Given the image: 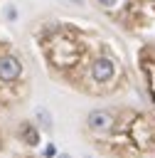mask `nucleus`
<instances>
[{
    "label": "nucleus",
    "instance_id": "0eeeda50",
    "mask_svg": "<svg viewBox=\"0 0 155 158\" xmlns=\"http://www.w3.org/2000/svg\"><path fill=\"white\" fill-rule=\"evenodd\" d=\"M57 158H71V156H69V153H59Z\"/></svg>",
    "mask_w": 155,
    "mask_h": 158
},
{
    "label": "nucleus",
    "instance_id": "20e7f679",
    "mask_svg": "<svg viewBox=\"0 0 155 158\" xmlns=\"http://www.w3.org/2000/svg\"><path fill=\"white\" fill-rule=\"evenodd\" d=\"M20 136H22V141H27L30 146H37V143H39V131H37L34 126H30V123H25V126H22Z\"/></svg>",
    "mask_w": 155,
    "mask_h": 158
},
{
    "label": "nucleus",
    "instance_id": "7ed1b4c3",
    "mask_svg": "<svg viewBox=\"0 0 155 158\" xmlns=\"http://www.w3.org/2000/svg\"><path fill=\"white\" fill-rule=\"evenodd\" d=\"M86 123H89L91 131H108V128L113 126V114L96 109V111H91V114L86 116Z\"/></svg>",
    "mask_w": 155,
    "mask_h": 158
},
{
    "label": "nucleus",
    "instance_id": "423d86ee",
    "mask_svg": "<svg viewBox=\"0 0 155 158\" xmlns=\"http://www.w3.org/2000/svg\"><path fill=\"white\" fill-rule=\"evenodd\" d=\"M98 2H101V5H103V7H113V5H116V2H118V0H98Z\"/></svg>",
    "mask_w": 155,
    "mask_h": 158
},
{
    "label": "nucleus",
    "instance_id": "6e6552de",
    "mask_svg": "<svg viewBox=\"0 0 155 158\" xmlns=\"http://www.w3.org/2000/svg\"><path fill=\"white\" fill-rule=\"evenodd\" d=\"M74 2H81V0H74Z\"/></svg>",
    "mask_w": 155,
    "mask_h": 158
},
{
    "label": "nucleus",
    "instance_id": "f03ea898",
    "mask_svg": "<svg viewBox=\"0 0 155 158\" xmlns=\"http://www.w3.org/2000/svg\"><path fill=\"white\" fill-rule=\"evenodd\" d=\"M22 74V62L15 54H2L0 57V81H15Z\"/></svg>",
    "mask_w": 155,
    "mask_h": 158
},
{
    "label": "nucleus",
    "instance_id": "f257e3e1",
    "mask_svg": "<svg viewBox=\"0 0 155 158\" xmlns=\"http://www.w3.org/2000/svg\"><path fill=\"white\" fill-rule=\"evenodd\" d=\"M113 74H116V64H113V59H108V57H98V59L91 64V79H93L96 84L111 81Z\"/></svg>",
    "mask_w": 155,
    "mask_h": 158
},
{
    "label": "nucleus",
    "instance_id": "39448f33",
    "mask_svg": "<svg viewBox=\"0 0 155 158\" xmlns=\"http://www.w3.org/2000/svg\"><path fill=\"white\" fill-rule=\"evenodd\" d=\"M37 121L42 123V128H44V131H52V116H49V111H47V109H39V111H37Z\"/></svg>",
    "mask_w": 155,
    "mask_h": 158
},
{
    "label": "nucleus",
    "instance_id": "1a4fd4ad",
    "mask_svg": "<svg viewBox=\"0 0 155 158\" xmlns=\"http://www.w3.org/2000/svg\"><path fill=\"white\" fill-rule=\"evenodd\" d=\"M86 158H89V156H86Z\"/></svg>",
    "mask_w": 155,
    "mask_h": 158
}]
</instances>
